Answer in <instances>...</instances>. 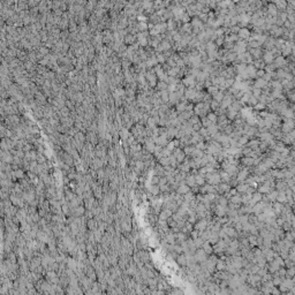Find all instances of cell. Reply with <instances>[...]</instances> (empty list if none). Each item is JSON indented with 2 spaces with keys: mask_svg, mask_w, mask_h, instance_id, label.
I'll return each instance as SVG.
<instances>
[{
  "mask_svg": "<svg viewBox=\"0 0 295 295\" xmlns=\"http://www.w3.org/2000/svg\"><path fill=\"white\" fill-rule=\"evenodd\" d=\"M204 179H205V182L209 183V185H212V186H216L218 183L221 182L220 180V175H219V172H212V173H206L204 174Z\"/></svg>",
  "mask_w": 295,
  "mask_h": 295,
  "instance_id": "6da1fadb",
  "label": "cell"
},
{
  "mask_svg": "<svg viewBox=\"0 0 295 295\" xmlns=\"http://www.w3.org/2000/svg\"><path fill=\"white\" fill-rule=\"evenodd\" d=\"M207 254L202 249V248H197L196 251L194 253V258H195V261H196V263H202V262H205L206 259H207Z\"/></svg>",
  "mask_w": 295,
  "mask_h": 295,
  "instance_id": "7a4b0ae2",
  "label": "cell"
},
{
  "mask_svg": "<svg viewBox=\"0 0 295 295\" xmlns=\"http://www.w3.org/2000/svg\"><path fill=\"white\" fill-rule=\"evenodd\" d=\"M294 129V122L292 119H285V122L281 126V133L283 134H287L291 130Z\"/></svg>",
  "mask_w": 295,
  "mask_h": 295,
  "instance_id": "3957f363",
  "label": "cell"
},
{
  "mask_svg": "<svg viewBox=\"0 0 295 295\" xmlns=\"http://www.w3.org/2000/svg\"><path fill=\"white\" fill-rule=\"evenodd\" d=\"M221 229L225 232V234L227 235V236H229V238H238L239 236V234H238V232L235 231V228L233 227V226H227V225H222L221 226Z\"/></svg>",
  "mask_w": 295,
  "mask_h": 295,
  "instance_id": "277c9868",
  "label": "cell"
},
{
  "mask_svg": "<svg viewBox=\"0 0 295 295\" xmlns=\"http://www.w3.org/2000/svg\"><path fill=\"white\" fill-rule=\"evenodd\" d=\"M206 227H207L206 218H201V219H198L196 222L194 224V229H197L198 232H202V231L206 229Z\"/></svg>",
  "mask_w": 295,
  "mask_h": 295,
  "instance_id": "5b68a950",
  "label": "cell"
},
{
  "mask_svg": "<svg viewBox=\"0 0 295 295\" xmlns=\"http://www.w3.org/2000/svg\"><path fill=\"white\" fill-rule=\"evenodd\" d=\"M214 210V213L218 218L220 217H224L226 216V212H227V205H219V204H216V206L213 207Z\"/></svg>",
  "mask_w": 295,
  "mask_h": 295,
  "instance_id": "8992f818",
  "label": "cell"
},
{
  "mask_svg": "<svg viewBox=\"0 0 295 295\" xmlns=\"http://www.w3.org/2000/svg\"><path fill=\"white\" fill-rule=\"evenodd\" d=\"M266 204H268V203H265V202H263V201H259V202H257V203H256V204L253 206V213H254L255 216H257L258 213H262Z\"/></svg>",
  "mask_w": 295,
  "mask_h": 295,
  "instance_id": "52a82bcc",
  "label": "cell"
},
{
  "mask_svg": "<svg viewBox=\"0 0 295 295\" xmlns=\"http://www.w3.org/2000/svg\"><path fill=\"white\" fill-rule=\"evenodd\" d=\"M185 87H187V88H195V86H196V80H195V77L194 76H192V75H188V76H186L185 79H183V83H182Z\"/></svg>",
  "mask_w": 295,
  "mask_h": 295,
  "instance_id": "ba28073f",
  "label": "cell"
},
{
  "mask_svg": "<svg viewBox=\"0 0 295 295\" xmlns=\"http://www.w3.org/2000/svg\"><path fill=\"white\" fill-rule=\"evenodd\" d=\"M233 103V99L231 97V94L229 95H226V96H224V98L219 103V106H220V108H222V110H225V108H227L228 106H231V104Z\"/></svg>",
  "mask_w": 295,
  "mask_h": 295,
  "instance_id": "9c48e42d",
  "label": "cell"
},
{
  "mask_svg": "<svg viewBox=\"0 0 295 295\" xmlns=\"http://www.w3.org/2000/svg\"><path fill=\"white\" fill-rule=\"evenodd\" d=\"M286 64H287V62H286L285 58H284L283 55H278V57L276 58V60H274V65H273V67H274V68H283Z\"/></svg>",
  "mask_w": 295,
  "mask_h": 295,
  "instance_id": "30bf717a",
  "label": "cell"
},
{
  "mask_svg": "<svg viewBox=\"0 0 295 295\" xmlns=\"http://www.w3.org/2000/svg\"><path fill=\"white\" fill-rule=\"evenodd\" d=\"M254 159L255 158H251V157H248V156H243L242 159H241V164L244 167H251V166H254Z\"/></svg>",
  "mask_w": 295,
  "mask_h": 295,
  "instance_id": "8fae6325",
  "label": "cell"
},
{
  "mask_svg": "<svg viewBox=\"0 0 295 295\" xmlns=\"http://www.w3.org/2000/svg\"><path fill=\"white\" fill-rule=\"evenodd\" d=\"M175 261H177L178 265H179V266H181V268H183V266H186V265H187V258H186V255H185L183 253L179 254V255L177 256Z\"/></svg>",
  "mask_w": 295,
  "mask_h": 295,
  "instance_id": "7c38bea8",
  "label": "cell"
},
{
  "mask_svg": "<svg viewBox=\"0 0 295 295\" xmlns=\"http://www.w3.org/2000/svg\"><path fill=\"white\" fill-rule=\"evenodd\" d=\"M186 95V99H190V100H195L197 96V91L195 90V88H188L185 92Z\"/></svg>",
  "mask_w": 295,
  "mask_h": 295,
  "instance_id": "4fadbf2b",
  "label": "cell"
},
{
  "mask_svg": "<svg viewBox=\"0 0 295 295\" xmlns=\"http://www.w3.org/2000/svg\"><path fill=\"white\" fill-rule=\"evenodd\" d=\"M185 182H186V185H187V186H189L190 188H193V187L197 186L196 182H195V175H194V174H188V175H186V178H185Z\"/></svg>",
  "mask_w": 295,
  "mask_h": 295,
  "instance_id": "5bb4252c",
  "label": "cell"
},
{
  "mask_svg": "<svg viewBox=\"0 0 295 295\" xmlns=\"http://www.w3.org/2000/svg\"><path fill=\"white\" fill-rule=\"evenodd\" d=\"M286 287H287V290H292V288H294L295 287V281L293 278H290V277H285V278H283V281H281Z\"/></svg>",
  "mask_w": 295,
  "mask_h": 295,
  "instance_id": "9a60e30c",
  "label": "cell"
},
{
  "mask_svg": "<svg viewBox=\"0 0 295 295\" xmlns=\"http://www.w3.org/2000/svg\"><path fill=\"white\" fill-rule=\"evenodd\" d=\"M256 70L257 69L254 67V65H249V66L246 67V73H247L249 79H255L256 77Z\"/></svg>",
  "mask_w": 295,
  "mask_h": 295,
  "instance_id": "2e32d148",
  "label": "cell"
},
{
  "mask_svg": "<svg viewBox=\"0 0 295 295\" xmlns=\"http://www.w3.org/2000/svg\"><path fill=\"white\" fill-rule=\"evenodd\" d=\"M265 196H266V199L269 201V202H271V203H273V202H276L277 201V196H278V190L276 189V190H271V192H269L268 194H265Z\"/></svg>",
  "mask_w": 295,
  "mask_h": 295,
  "instance_id": "e0dca14e",
  "label": "cell"
},
{
  "mask_svg": "<svg viewBox=\"0 0 295 295\" xmlns=\"http://www.w3.org/2000/svg\"><path fill=\"white\" fill-rule=\"evenodd\" d=\"M273 59H274V55L271 53V51L265 52L264 55H263V61H264L265 64H268V65L272 64V62H273Z\"/></svg>",
  "mask_w": 295,
  "mask_h": 295,
  "instance_id": "ac0fdd59",
  "label": "cell"
},
{
  "mask_svg": "<svg viewBox=\"0 0 295 295\" xmlns=\"http://www.w3.org/2000/svg\"><path fill=\"white\" fill-rule=\"evenodd\" d=\"M206 130H207V133H209L210 136H213L214 134H217V133L219 131V128H218L217 123H211V125H209V126L206 127Z\"/></svg>",
  "mask_w": 295,
  "mask_h": 295,
  "instance_id": "d6986e66",
  "label": "cell"
},
{
  "mask_svg": "<svg viewBox=\"0 0 295 295\" xmlns=\"http://www.w3.org/2000/svg\"><path fill=\"white\" fill-rule=\"evenodd\" d=\"M276 189L277 190H285L287 188V183H286V180L285 179H281V180H277L276 185H274Z\"/></svg>",
  "mask_w": 295,
  "mask_h": 295,
  "instance_id": "ffe728a7",
  "label": "cell"
},
{
  "mask_svg": "<svg viewBox=\"0 0 295 295\" xmlns=\"http://www.w3.org/2000/svg\"><path fill=\"white\" fill-rule=\"evenodd\" d=\"M218 240H219V235H218V233H216V232H211L206 241H207L209 243H211V244H214V243H217V242H218Z\"/></svg>",
  "mask_w": 295,
  "mask_h": 295,
  "instance_id": "44dd1931",
  "label": "cell"
},
{
  "mask_svg": "<svg viewBox=\"0 0 295 295\" xmlns=\"http://www.w3.org/2000/svg\"><path fill=\"white\" fill-rule=\"evenodd\" d=\"M258 145H259V140H256V138H253V140L248 141V143L246 144V146L250 148L251 150H256L258 148Z\"/></svg>",
  "mask_w": 295,
  "mask_h": 295,
  "instance_id": "7402d4cb",
  "label": "cell"
},
{
  "mask_svg": "<svg viewBox=\"0 0 295 295\" xmlns=\"http://www.w3.org/2000/svg\"><path fill=\"white\" fill-rule=\"evenodd\" d=\"M219 175H220V180H221V182H229L231 181V179H232V177L226 172V171H220L219 172Z\"/></svg>",
  "mask_w": 295,
  "mask_h": 295,
  "instance_id": "603a6c76",
  "label": "cell"
},
{
  "mask_svg": "<svg viewBox=\"0 0 295 295\" xmlns=\"http://www.w3.org/2000/svg\"><path fill=\"white\" fill-rule=\"evenodd\" d=\"M207 255H211L212 253H213V248H212V244L211 243H209L207 241H205V242H203V244H202V247H201Z\"/></svg>",
  "mask_w": 295,
  "mask_h": 295,
  "instance_id": "cb8c5ba5",
  "label": "cell"
},
{
  "mask_svg": "<svg viewBox=\"0 0 295 295\" xmlns=\"http://www.w3.org/2000/svg\"><path fill=\"white\" fill-rule=\"evenodd\" d=\"M255 88H259V89H263L268 86V82L265 80H263L262 77H257V80L255 81Z\"/></svg>",
  "mask_w": 295,
  "mask_h": 295,
  "instance_id": "d4e9b609",
  "label": "cell"
},
{
  "mask_svg": "<svg viewBox=\"0 0 295 295\" xmlns=\"http://www.w3.org/2000/svg\"><path fill=\"white\" fill-rule=\"evenodd\" d=\"M226 269V262L221 258H218L216 263V271H224Z\"/></svg>",
  "mask_w": 295,
  "mask_h": 295,
  "instance_id": "484cf974",
  "label": "cell"
},
{
  "mask_svg": "<svg viewBox=\"0 0 295 295\" xmlns=\"http://www.w3.org/2000/svg\"><path fill=\"white\" fill-rule=\"evenodd\" d=\"M277 202L279 203H287V197H286V194H285V190H278V196H277Z\"/></svg>",
  "mask_w": 295,
  "mask_h": 295,
  "instance_id": "4316f807",
  "label": "cell"
},
{
  "mask_svg": "<svg viewBox=\"0 0 295 295\" xmlns=\"http://www.w3.org/2000/svg\"><path fill=\"white\" fill-rule=\"evenodd\" d=\"M239 37L241 38V39H248L249 38V36H250V32H249V30L248 29H246V28H242V29H240L239 30Z\"/></svg>",
  "mask_w": 295,
  "mask_h": 295,
  "instance_id": "83f0119b",
  "label": "cell"
},
{
  "mask_svg": "<svg viewBox=\"0 0 295 295\" xmlns=\"http://www.w3.org/2000/svg\"><path fill=\"white\" fill-rule=\"evenodd\" d=\"M171 49V45H170V43L168 42H162V43H159V45L157 46V50L159 51V52H162V51H168Z\"/></svg>",
  "mask_w": 295,
  "mask_h": 295,
  "instance_id": "f1b7e54d",
  "label": "cell"
},
{
  "mask_svg": "<svg viewBox=\"0 0 295 295\" xmlns=\"http://www.w3.org/2000/svg\"><path fill=\"white\" fill-rule=\"evenodd\" d=\"M228 202L229 203H233V204H238V205H241V194H235V195H233V196L229 197V199H228Z\"/></svg>",
  "mask_w": 295,
  "mask_h": 295,
  "instance_id": "f546056e",
  "label": "cell"
},
{
  "mask_svg": "<svg viewBox=\"0 0 295 295\" xmlns=\"http://www.w3.org/2000/svg\"><path fill=\"white\" fill-rule=\"evenodd\" d=\"M146 79H148V81H149V83H150L151 87H155V86H156V80H157L156 74H153V73H148V74H146Z\"/></svg>",
  "mask_w": 295,
  "mask_h": 295,
  "instance_id": "4dcf8cb0",
  "label": "cell"
},
{
  "mask_svg": "<svg viewBox=\"0 0 295 295\" xmlns=\"http://www.w3.org/2000/svg\"><path fill=\"white\" fill-rule=\"evenodd\" d=\"M228 108V112H227V119L228 120H234L235 119V116H236V114H238V112L232 107V106H228L227 107Z\"/></svg>",
  "mask_w": 295,
  "mask_h": 295,
  "instance_id": "1f68e13d",
  "label": "cell"
},
{
  "mask_svg": "<svg viewBox=\"0 0 295 295\" xmlns=\"http://www.w3.org/2000/svg\"><path fill=\"white\" fill-rule=\"evenodd\" d=\"M148 192H150L153 196H158L160 194V190H159V186L158 185H151V187L148 189Z\"/></svg>",
  "mask_w": 295,
  "mask_h": 295,
  "instance_id": "d6a6232c",
  "label": "cell"
},
{
  "mask_svg": "<svg viewBox=\"0 0 295 295\" xmlns=\"http://www.w3.org/2000/svg\"><path fill=\"white\" fill-rule=\"evenodd\" d=\"M247 238H248V241H249V246H250V247H257V235L249 234Z\"/></svg>",
  "mask_w": 295,
  "mask_h": 295,
  "instance_id": "836d02e7",
  "label": "cell"
},
{
  "mask_svg": "<svg viewBox=\"0 0 295 295\" xmlns=\"http://www.w3.org/2000/svg\"><path fill=\"white\" fill-rule=\"evenodd\" d=\"M175 238H177L178 243H181V242H183V241H186V240H187V235H186L185 233H182L181 231H180V232H178V233H175Z\"/></svg>",
  "mask_w": 295,
  "mask_h": 295,
  "instance_id": "e575fe53",
  "label": "cell"
},
{
  "mask_svg": "<svg viewBox=\"0 0 295 295\" xmlns=\"http://www.w3.org/2000/svg\"><path fill=\"white\" fill-rule=\"evenodd\" d=\"M195 182H196V185L198 187H201V186H203L205 183V179H204L203 175L197 173V174H195Z\"/></svg>",
  "mask_w": 295,
  "mask_h": 295,
  "instance_id": "d590c367",
  "label": "cell"
},
{
  "mask_svg": "<svg viewBox=\"0 0 295 295\" xmlns=\"http://www.w3.org/2000/svg\"><path fill=\"white\" fill-rule=\"evenodd\" d=\"M195 196H196V194H194V193L190 190V192L186 193L185 195H182V199L186 201V202H190V201H193V199L195 198Z\"/></svg>",
  "mask_w": 295,
  "mask_h": 295,
  "instance_id": "8d00e7d4",
  "label": "cell"
},
{
  "mask_svg": "<svg viewBox=\"0 0 295 295\" xmlns=\"http://www.w3.org/2000/svg\"><path fill=\"white\" fill-rule=\"evenodd\" d=\"M179 73H180V68H179L178 66H175V67H172L171 69H168L167 75H168V76H174V77H175Z\"/></svg>",
  "mask_w": 295,
  "mask_h": 295,
  "instance_id": "74e56055",
  "label": "cell"
},
{
  "mask_svg": "<svg viewBox=\"0 0 295 295\" xmlns=\"http://www.w3.org/2000/svg\"><path fill=\"white\" fill-rule=\"evenodd\" d=\"M249 53H250L251 55H254L256 59H259L261 55H262V51L259 50V47H257V49H251Z\"/></svg>",
  "mask_w": 295,
  "mask_h": 295,
  "instance_id": "f35d334b",
  "label": "cell"
},
{
  "mask_svg": "<svg viewBox=\"0 0 295 295\" xmlns=\"http://www.w3.org/2000/svg\"><path fill=\"white\" fill-rule=\"evenodd\" d=\"M163 167H165V166H168L170 165V159H168V157H162V158H159L158 160H157Z\"/></svg>",
  "mask_w": 295,
  "mask_h": 295,
  "instance_id": "ab89813d",
  "label": "cell"
},
{
  "mask_svg": "<svg viewBox=\"0 0 295 295\" xmlns=\"http://www.w3.org/2000/svg\"><path fill=\"white\" fill-rule=\"evenodd\" d=\"M224 92H222V90H219V91H217L214 95H213V99L214 100H217L218 103H220L221 100H222V98H224Z\"/></svg>",
  "mask_w": 295,
  "mask_h": 295,
  "instance_id": "60d3db41",
  "label": "cell"
},
{
  "mask_svg": "<svg viewBox=\"0 0 295 295\" xmlns=\"http://www.w3.org/2000/svg\"><path fill=\"white\" fill-rule=\"evenodd\" d=\"M206 118L209 119V121H210L211 123H217L218 116H217L216 113H209V114H206Z\"/></svg>",
  "mask_w": 295,
  "mask_h": 295,
  "instance_id": "b9f144b4",
  "label": "cell"
},
{
  "mask_svg": "<svg viewBox=\"0 0 295 295\" xmlns=\"http://www.w3.org/2000/svg\"><path fill=\"white\" fill-rule=\"evenodd\" d=\"M156 88H157V90H159V91H162V90H166V89H167V83H166V82H164V81H160L159 83H157Z\"/></svg>",
  "mask_w": 295,
  "mask_h": 295,
  "instance_id": "7bdbcfd3",
  "label": "cell"
},
{
  "mask_svg": "<svg viewBox=\"0 0 295 295\" xmlns=\"http://www.w3.org/2000/svg\"><path fill=\"white\" fill-rule=\"evenodd\" d=\"M295 274V269L294 266H291V268H287L286 269V277H290V278H293Z\"/></svg>",
  "mask_w": 295,
  "mask_h": 295,
  "instance_id": "ee69618b",
  "label": "cell"
},
{
  "mask_svg": "<svg viewBox=\"0 0 295 295\" xmlns=\"http://www.w3.org/2000/svg\"><path fill=\"white\" fill-rule=\"evenodd\" d=\"M271 280H272V284H273L274 286H279V285L281 284V281H283V278H280L279 276H274Z\"/></svg>",
  "mask_w": 295,
  "mask_h": 295,
  "instance_id": "f6af8a7d",
  "label": "cell"
},
{
  "mask_svg": "<svg viewBox=\"0 0 295 295\" xmlns=\"http://www.w3.org/2000/svg\"><path fill=\"white\" fill-rule=\"evenodd\" d=\"M271 87H272L273 89H278V90H281V89H283V84H281L279 81H273V82H271Z\"/></svg>",
  "mask_w": 295,
  "mask_h": 295,
  "instance_id": "bcb514c9",
  "label": "cell"
},
{
  "mask_svg": "<svg viewBox=\"0 0 295 295\" xmlns=\"http://www.w3.org/2000/svg\"><path fill=\"white\" fill-rule=\"evenodd\" d=\"M207 91H209V95H214L217 91H219V88L217 87V86H210L209 87V89H207Z\"/></svg>",
  "mask_w": 295,
  "mask_h": 295,
  "instance_id": "7dc6e473",
  "label": "cell"
},
{
  "mask_svg": "<svg viewBox=\"0 0 295 295\" xmlns=\"http://www.w3.org/2000/svg\"><path fill=\"white\" fill-rule=\"evenodd\" d=\"M159 95L162 96V100L163 101H168V91L167 90H162Z\"/></svg>",
  "mask_w": 295,
  "mask_h": 295,
  "instance_id": "c3c4849f",
  "label": "cell"
},
{
  "mask_svg": "<svg viewBox=\"0 0 295 295\" xmlns=\"http://www.w3.org/2000/svg\"><path fill=\"white\" fill-rule=\"evenodd\" d=\"M205 145H206V143L204 142V141H201V142H198L195 144V148L198 149V150H202V151H204L205 150Z\"/></svg>",
  "mask_w": 295,
  "mask_h": 295,
  "instance_id": "681fc988",
  "label": "cell"
},
{
  "mask_svg": "<svg viewBox=\"0 0 295 295\" xmlns=\"http://www.w3.org/2000/svg\"><path fill=\"white\" fill-rule=\"evenodd\" d=\"M203 242H205L202 238H196V239H194V243H195V246H196V248H201L202 247V244H203Z\"/></svg>",
  "mask_w": 295,
  "mask_h": 295,
  "instance_id": "f907efd6",
  "label": "cell"
},
{
  "mask_svg": "<svg viewBox=\"0 0 295 295\" xmlns=\"http://www.w3.org/2000/svg\"><path fill=\"white\" fill-rule=\"evenodd\" d=\"M219 107V103L217 100H210V108H212V111H216Z\"/></svg>",
  "mask_w": 295,
  "mask_h": 295,
  "instance_id": "816d5d0a",
  "label": "cell"
},
{
  "mask_svg": "<svg viewBox=\"0 0 295 295\" xmlns=\"http://www.w3.org/2000/svg\"><path fill=\"white\" fill-rule=\"evenodd\" d=\"M248 233H249V234H253V235H258V229H257V227H256L254 224H251V227H250V229H249Z\"/></svg>",
  "mask_w": 295,
  "mask_h": 295,
  "instance_id": "f5cc1de1",
  "label": "cell"
},
{
  "mask_svg": "<svg viewBox=\"0 0 295 295\" xmlns=\"http://www.w3.org/2000/svg\"><path fill=\"white\" fill-rule=\"evenodd\" d=\"M248 45H249L251 49H257V47H259V46H261V45H259V44H258L255 39H251V40L249 42V44H248Z\"/></svg>",
  "mask_w": 295,
  "mask_h": 295,
  "instance_id": "db71d44e",
  "label": "cell"
},
{
  "mask_svg": "<svg viewBox=\"0 0 295 295\" xmlns=\"http://www.w3.org/2000/svg\"><path fill=\"white\" fill-rule=\"evenodd\" d=\"M165 146H166V149L170 150V151H173V150L175 149V145H174V142H173V141H168V143H167Z\"/></svg>",
  "mask_w": 295,
  "mask_h": 295,
  "instance_id": "11a10c76",
  "label": "cell"
},
{
  "mask_svg": "<svg viewBox=\"0 0 295 295\" xmlns=\"http://www.w3.org/2000/svg\"><path fill=\"white\" fill-rule=\"evenodd\" d=\"M271 294H274V295H280V291H279V288H277V286H272L271 287Z\"/></svg>",
  "mask_w": 295,
  "mask_h": 295,
  "instance_id": "9f6ffc18",
  "label": "cell"
},
{
  "mask_svg": "<svg viewBox=\"0 0 295 295\" xmlns=\"http://www.w3.org/2000/svg\"><path fill=\"white\" fill-rule=\"evenodd\" d=\"M264 107H265V104H263V103H257V104L254 106V108H255V110H258V111H262Z\"/></svg>",
  "mask_w": 295,
  "mask_h": 295,
  "instance_id": "6f0895ef",
  "label": "cell"
},
{
  "mask_svg": "<svg viewBox=\"0 0 295 295\" xmlns=\"http://www.w3.org/2000/svg\"><path fill=\"white\" fill-rule=\"evenodd\" d=\"M278 287H279V291H280V293H287V291H288V290H287V287H286V286H285L283 283H281V284H280Z\"/></svg>",
  "mask_w": 295,
  "mask_h": 295,
  "instance_id": "680465c9",
  "label": "cell"
},
{
  "mask_svg": "<svg viewBox=\"0 0 295 295\" xmlns=\"http://www.w3.org/2000/svg\"><path fill=\"white\" fill-rule=\"evenodd\" d=\"M198 235H199V232H198L197 229H193V231L190 232V238H193V239L198 238Z\"/></svg>",
  "mask_w": 295,
  "mask_h": 295,
  "instance_id": "91938a15",
  "label": "cell"
},
{
  "mask_svg": "<svg viewBox=\"0 0 295 295\" xmlns=\"http://www.w3.org/2000/svg\"><path fill=\"white\" fill-rule=\"evenodd\" d=\"M156 58H157V61H158V62H162V64L165 62V57H164L163 54H157Z\"/></svg>",
  "mask_w": 295,
  "mask_h": 295,
  "instance_id": "94428289",
  "label": "cell"
},
{
  "mask_svg": "<svg viewBox=\"0 0 295 295\" xmlns=\"http://www.w3.org/2000/svg\"><path fill=\"white\" fill-rule=\"evenodd\" d=\"M183 30L186 31V32H192V25L190 24H185V27H183Z\"/></svg>",
  "mask_w": 295,
  "mask_h": 295,
  "instance_id": "6125c7cd",
  "label": "cell"
},
{
  "mask_svg": "<svg viewBox=\"0 0 295 295\" xmlns=\"http://www.w3.org/2000/svg\"><path fill=\"white\" fill-rule=\"evenodd\" d=\"M171 293H173V294H183V291H180V290H174V291H172Z\"/></svg>",
  "mask_w": 295,
  "mask_h": 295,
  "instance_id": "be15d7a7",
  "label": "cell"
},
{
  "mask_svg": "<svg viewBox=\"0 0 295 295\" xmlns=\"http://www.w3.org/2000/svg\"><path fill=\"white\" fill-rule=\"evenodd\" d=\"M141 29L142 30H144V29H146V25L144 24V23H141Z\"/></svg>",
  "mask_w": 295,
  "mask_h": 295,
  "instance_id": "e7e4bbea",
  "label": "cell"
}]
</instances>
